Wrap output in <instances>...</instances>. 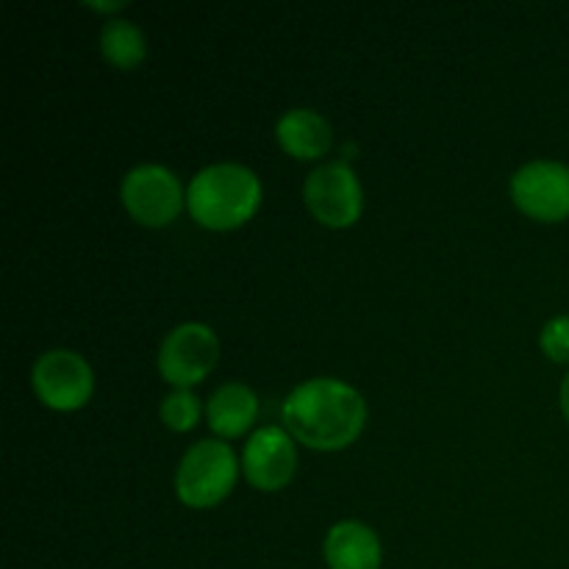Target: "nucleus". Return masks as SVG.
Returning <instances> with one entry per match:
<instances>
[{"label": "nucleus", "mask_w": 569, "mask_h": 569, "mask_svg": "<svg viewBox=\"0 0 569 569\" xmlns=\"http://www.w3.org/2000/svg\"><path fill=\"white\" fill-rule=\"evenodd\" d=\"M539 345H542L545 356L550 361L569 365V315H559L545 322L542 333H539Z\"/></svg>", "instance_id": "15"}, {"label": "nucleus", "mask_w": 569, "mask_h": 569, "mask_svg": "<svg viewBox=\"0 0 569 569\" xmlns=\"http://www.w3.org/2000/svg\"><path fill=\"white\" fill-rule=\"evenodd\" d=\"M561 411H565V417L569 422V372H567L565 381H561Z\"/></svg>", "instance_id": "17"}, {"label": "nucleus", "mask_w": 569, "mask_h": 569, "mask_svg": "<svg viewBox=\"0 0 569 569\" xmlns=\"http://www.w3.org/2000/svg\"><path fill=\"white\" fill-rule=\"evenodd\" d=\"M187 206L194 222L209 231H231L259 211L261 181L250 167L237 161L209 164L189 181Z\"/></svg>", "instance_id": "2"}, {"label": "nucleus", "mask_w": 569, "mask_h": 569, "mask_svg": "<svg viewBox=\"0 0 569 569\" xmlns=\"http://www.w3.org/2000/svg\"><path fill=\"white\" fill-rule=\"evenodd\" d=\"M328 569H381L383 548L378 533L359 520L337 522L322 545Z\"/></svg>", "instance_id": "10"}, {"label": "nucleus", "mask_w": 569, "mask_h": 569, "mask_svg": "<svg viewBox=\"0 0 569 569\" xmlns=\"http://www.w3.org/2000/svg\"><path fill=\"white\" fill-rule=\"evenodd\" d=\"M242 470L250 487L259 492H278L298 470V450L292 433L278 426H264L248 439L242 453Z\"/></svg>", "instance_id": "9"}, {"label": "nucleus", "mask_w": 569, "mask_h": 569, "mask_svg": "<svg viewBox=\"0 0 569 569\" xmlns=\"http://www.w3.org/2000/svg\"><path fill=\"white\" fill-rule=\"evenodd\" d=\"M206 417L217 437L237 439L253 428L256 417H259V398L244 383L228 381L211 392L209 403H206Z\"/></svg>", "instance_id": "12"}, {"label": "nucleus", "mask_w": 569, "mask_h": 569, "mask_svg": "<svg viewBox=\"0 0 569 569\" xmlns=\"http://www.w3.org/2000/svg\"><path fill=\"white\" fill-rule=\"evenodd\" d=\"M283 422L292 439L311 450H342L361 437L367 403L359 389L339 378H311L283 400Z\"/></svg>", "instance_id": "1"}, {"label": "nucleus", "mask_w": 569, "mask_h": 569, "mask_svg": "<svg viewBox=\"0 0 569 569\" xmlns=\"http://www.w3.org/2000/svg\"><path fill=\"white\" fill-rule=\"evenodd\" d=\"M159 417L170 431L187 433L200 420V400L189 389H172L159 406Z\"/></svg>", "instance_id": "14"}, {"label": "nucleus", "mask_w": 569, "mask_h": 569, "mask_svg": "<svg viewBox=\"0 0 569 569\" xmlns=\"http://www.w3.org/2000/svg\"><path fill=\"white\" fill-rule=\"evenodd\" d=\"M37 398L53 411H76L89 403L94 392V372L81 353L67 348L48 350L31 372Z\"/></svg>", "instance_id": "7"}, {"label": "nucleus", "mask_w": 569, "mask_h": 569, "mask_svg": "<svg viewBox=\"0 0 569 569\" xmlns=\"http://www.w3.org/2000/svg\"><path fill=\"white\" fill-rule=\"evenodd\" d=\"M100 50L103 59L111 67L120 70H133L144 61L148 56V39H144L142 28L126 17H109L100 28Z\"/></svg>", "instance_id": "13"}, {"label": "nucleus", "mask_w": 569, "mask_h": 569, "mask_svg": "<svg viewBox=\"0 0 569 569\" xmlns=\"http://www.w3.org/2000/svg\"><path fill=\"white\" fill-rule=\"evenodd\" d=\"M239 461L222 439H203L183 453L176 472V495L189 509H211L237 487Z\"/></svg>", "instance_id": "3"}, {"label": "nucleus", "mask_w": 569, "mask_h": 569, "mask_svg": "<svg viewBox=\"0 0 569 569\" xmlns=\"http://www.w3.org/2000/svg\"><path fill=\"white\" fill-rule=\"evenodd\" d=\"M276 137L289 156L300 161H317L331 150L333 128L320 111L289 109L276 126Z\"/></svg>", "instance_id": "11"}, {"label": "nucleus", "mask_w": 569, "mask_h": 569, "mask_svg": "<svg viewBox=\"0 0 569 569\" xmlns=\"http://www.w3.org/2000/svg\"><path fill=\"white\" fill-rule=\"evenodd\" d=\"M306 209L326 228H350L365 209L361 181L348 161H326L306 176Z\"/></svg>", "instance_id": "5"}, {"label": "nucleus", "mask_w": 569, "mask_h": 569, "mask_svg": "<svg viewBox=\"0 0 569 569\" xmlns=\"http://www.w3.org/2000/svg\"><path fill=\"white\" fill-rule=\"evenodd\" d=\"M220 361V339L203 322H181L161 339L159 365L161 378L172 389H192L203 381Z\"/></svg>", "instance_id": "4"}, {"label": "nucleus", "mask_w": 569, "mask_h": 569, "mask_svg": "<svg viewBox=\"0 0 569 569\" xmlns=\"http://www.w3.org/2000/svg\"><path fill=\"white\" fill-rule=\"evenodd\" d=\"M89 9H94V11H111V14H114V11H120V9H126V0H117V3H87Z\"/></svg>", "instance_id": "16"}, {"label": "nucleus", "mask_w": 569, "mask_h": 569, "mask_svg": "<svg viewBox=\"0 0 569 569\" xmlns=\"http://www.w3.org/2000/svg\"><path fill=\"white\" fill-rule=\"evenodd\" d=\"M122 206L128 214L148 228H164L181 214L183 187L172 170L164 164H139L122 178Z\"/></svg>", "instance_id": "6"}, {"label": "nucleus", "mask_w": 569, "mask_h": 569, "mask_svg": "<svg viewBox=\"0 0 569 569\" xmlns=\"http://www.w3.org/2000/svg\"><path fill=\"white\" fill-rule=\"evenodd\" d=\"M511 200L537 222H561L569 217V164L537 159L511 178Z\"/></svg>", "instance_id": "8"}]
</instances>
